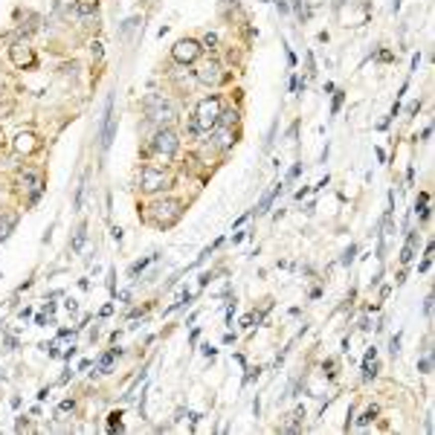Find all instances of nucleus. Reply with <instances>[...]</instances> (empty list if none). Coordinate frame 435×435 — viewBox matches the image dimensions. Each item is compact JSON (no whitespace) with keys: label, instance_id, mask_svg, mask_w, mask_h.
<instances>
[{"label":"nucleus","instance_id":"nucleus-11","mask_svg":"<svg viewBox=\"0 0 435 435\" xmlns=\"http://www.w3.org/2000/svg\"><path fill=\"white\" fill-rule=\"evenodd\" d=\"M52 12H55V17H61V20H70V17L79 15V0H55Z\"/></svg>","mask_w":435,"mask_h":435},{"label":"nucleus","instance_id":"nucleus-13","mask_svg":"<svg viewBox=\"0 0 435 435\" xmlns=\"http://www.w3.org/2000/svg\"><path fill=\"white\" fill-rule=\"evenodd\" d=\"M279 195H282V183H276V186H273V189H270V192H267V195L261 198V203L255 206V215H264V212H267V209H270V203L276 201Z\"/></svg>","mask_w":435,"mask_h":435},{"label":"nucleus","instance_id":"nucleus-7","mask_svg":"<svg viewBox=\"0 0 435 435\" xmlns=\"http://www.w3.org/2000/svg\"><path fill=\"white\" fill-rule=\"evenodd\" d=\"M201 44L198 41H192V38H183V41H177L174 47H171V58L177 61V64H192L198 55H201Z\"/></svg>","mask_w":435,"mask_h":435},{"label":"nucleus","instance_id":"nucleus-29","mask_svg":"<svg viewBox=\"0 0 435 435\" xmlns=\"http://www.w3.org/2000/svg\"><path fill=\"white\" fill-rule=\"evenodd\" d=\"M377 58H380V61H392V52L383 50V52H377Z\"/></svg>","mask_w":435,"mask_h":435},{"label":"nucleus","instance_id":"nucleus-15","mask_svg":"<svg viewBox=\"0 0 435 435\" xmlns=\"http://www.w3.org/2000/svg\"><path fill=\"white\" fill-rule=\"evenodd\" d=\"M415 241H418V238H415V232H409V241H406V247H403V252H401V261H403V264H409V261L415 258Z\"/></svg>","mask_w":435,"mask_h":435},{"label":"nucleus","instance_id":"nucleus-8","mask_svg":"<svg viewBox=\"0 0 435 435\" xmlns=\"http://www.w3.org/2000/svg\"><path fill=\"white\" fill-rule=\"evenodd\" d=\"M9 55H12V64L15 67H32L35 64V52L29 47V41H15L12 47H9Z\"/></svg>","mask_w":435,"mask_h":435},{"label":"nucleus","instance_id":"nucleus-28","mask_svg":"<svg viewBox=\"0 0 435 435\" xmlns=\"http://www.w3.org/2000/svg\"><path fill=\"white\" fill-rule=\"evenodd\" d=\"M299 174H302V163H296V166L290 168V174H287V180H296Z\"/></svg>","mask_w":435,"mask_h":435},{"label":"nucleus","instance_id":"nucleus-26","mask_svg":"<svg viewBox=\"0 0 435 435\" xmlns=\"http://www.w3.org/2000/svg\"><path fill=\"white\" fill-rule=\"evenodd\" d=\"M119 418H122L119 412H110V415H108V424H110V427H116V430H122V424H119Z\"/></svg>","mask_w":435,"mask_h":435},{"label":"nucleus","instance_id":"nucleus-10","mask_svg":"<svg viewBox=\"0 0 435 435\" xmlns=\"http://www.w3.org/2000/svg\"><path fill=\"white\" fill-rule=\"evenodd\" d=\"M215 128L218 131H215V136H209V145H215V148H220V151H229L232 142H235L232 128H223V125H215Z\"/></svg>","mask_w":435,"mask_h":435},{"label":"nucleus","instance_id":"nucleus-22","mask_svg":"<svg viewBox=\"0 0 435 435\" xmlns=\"http://www.w3.org/2000/svg\"><path fill=\"white\" fill-rule=\"evenodd\" d=\"M418 371H424V374H430V371H433V357H424V360L418 363Z\"/></svg>","mask_w":435,"mask_h":435},{"label":"nucleus","instance_id":"nucleus-1","mask_svg":"<svg viewBox=\"0 0 435 435\" xmlns=\"http://www.w3.org/2000/svg\"><path fill=\"white\" fill-rule=\"evenodd\" d=\"M180 215H183V203L174 198H163V201H154L148 206V220L160 229H168L171 223H177Z\"/></svg>","mask_w":435,"mask_h":435},{"label":"nucleus","instance_id":"nucleus-18","mask_svg":"<svg viewBox=\"0 0 435 435\" xmlns=\"http://www.w3.org/2000/svg\"><path fill=\"white\" fill-rule=\"evenodd\" d=\"M84 189H87V174L82 177V183L76 189V201H73V209H82V201H84Z\"/></svg>","mask_w":435,"mask_h":435},{"label":"nucleus","instance_id":"nucleus-17","mask_svg":"<svg viewBox=\"0 0 435 435\" xmlns=\"http://www.w3.org/2000/svg\"><path fill=\"white\" fill-rule=\"evenodd\" d=\"M116 354H122V351H119V348H113V351H108L105 357H99V363H96V368H99L102 374H105V371L110 368V363H113V357H116Z\"/></svg>","mask_w":435,"mask_h":435},{"label":"nucleus","instance_id":"nucleus-4","mask_svg":"<svg viewBox=\"0 0 435 435\" xmlns=\"http://www.w3.org/2000/svg\"><path fill=\"white\" fill-rule=\"evenodd\" d=\"M151 148L157 151L160 157H174L177 148H180V136L174 134L171 128H160V131L154 134V139H151Z\"/></svg>","mask_w":435,"mask_h":435},{"label":"nucleus","instance_id":"nucleus-27","mask_svg":"<svg viewBox=\"0 0 435 435\" xmlns=\"http://www.w3.org/2000/svg\"><path fill=\"white\" fill-rule=\"evenodd\" d=\"M90 52H93V58H96V61L102 58V44H99V41H93V44H90Z\"/></svg>","mask_w":435,"mask_h":435},{"label":"nucleus","instance_id":"nucleus-6","mask_svg":"<svg viewBox=\"0 0 435 435\" xmlns=\"http://www.w3.org/2000/svg\"><path fill=\"white\" fill-rule=\"evenodd\" d=\"M195 79L206 87H218V84L223 82V70H220V61L215 58H209V61H203L201 67L195 70Z\"/></svg>","mask_w":435,"mask_h":435},{"label":"nucleus","instance_id":"nucleus-5","mask_svg":"<svg viewBox=\"0 0 435 435\" xmlns=\"http://www.w3.org/2000/svg\"><path fill=\"white\" fill-rule=\"evenodd\" d=\"M139 186H142V192L154 195L160 189H168V174L160 171V168H154V166H145L139 171Z\"/></svg>","mask_w":435,"mask_h":435},{"label":"nucleus","instance_id":"nucleus-21","mask_svg":"<svg viewBox=\"0 0 435 435\" xmlns=\"http://www.w3.org/2000/svg\"><path fill=\"white\" fill-rule=\"evenodd\" d=\"M203 47H206V50H215V47H218V35L206 32V35H203Z\"/></svg>","mask_w":435,"mask_h":435},{"label":"nucleus","instance_id":"nucleus-25","mask_svg":"<svg viewBox=\"0 0 435 435\" xmlns=\"http://www.w3.org/2000/svg\"><path fill=\"white\" fill-rule=\"evenodd\" d=\"M342 99H345V93H336V96H334V105H331V113H336V110L342 108Z\"/></svg>","mask_w":435,"mask_h":435},{"label":"nucleus","instance_id":"nucleus-30","mask_svg":"<svg viewBox=\"0 0 435 435\" xmlns=\"http://www.w3.org/2000/svg\"><path fill=\"white\" fill-rule=\"evenodd\" d=\"M110 235H113V241H122V229H119V226H113V229H110Z\"/></svg>","mask_w":435,"mask_h":435},{"label":"nucleus","instance_id":"nucleus-14","mask_svg":"<svg viewBox=\"0 0 435 435\" xmlns=\"http://www.w3.org/2000/svg\"><path fill=\"white\" fill-rule=\"evenodd\" d=\"M20 180L26 183V189H32V192H38V189H44V183H41V177H38L35 171H29V168H26V171L20 174Z\"/></svg>","mask_w":435,"mask_h":435},{"label":"nucleus","instance_id":"nucleus-9","mask_svg":"<svg viewBox=\"0 0 435 435\" xmlns=\"http://www.w3.org/2000/svg\"><path fill=\"white\" fill-rule=\"evenodd\" d=\"M113 136H116V113H113V96L105 105V128H102V148L108 151L113 145Z\"/></svg>","mask_w":435,"mask_h":435},{"label":"nucleus","instance_id":"nucleus-3","mask_svg":"<svg viewBox=\"0 0 435 435\" xmlns=\"http://www.w3.org/2000/svg\"><path fill=\"white\" fill-rule=\"evenodd\" d=\"M142 108H145V113H148L151 122H171L174 119V108L168 105L163 96H145V102H142Z\"/></svg>","mask_w":435,"mask_h":435},{"label":"nucleus","instance_id":"nucleus-24","mask_svg":"<svg viewBox=\"0 0 435 435\" xmlns=\"http://www.w3.org/2000/svg\"><path fill=\"white\" fill-rule=\"evenodd\" d=\"M389 351H392V354H398V351H401V334H395V336H392V342H389Z\"/></svg>","mask_w":435,"mask_h":435},{"label":"nucleus","instance_id":"nucleus-2","mask_svg":"<svg viewBox=\"0 0 435 435\" xmlns=\"http://www.w3.org/2000/svg\"><path fill=\"white\" fill-rule=\"evenodd\" d=\"M218 116H220V99H218V96H206V99L198 102V110H195V122H198V128H203V131L215 128Z\"/></svg>","mask_w":435,"mask_h":435},{"label":"nucleus","instance_id":"nucleus-12","mask_svg":"<svg viewBox=\"0 0 435 435\" xmlns=\"http://www.w3.org/2000/svg\"><path fill=\"white\" fill-rule=\"evenodd\" d=\"M38 148V139H35V134H17L15 136V151L17 154H32V151Z\"/></svg>","mask_w":435,"mask_h":435},{"label":"nucleus","instance_id":"nucleus-23","mask_svg":"<svg viewBox=\"0 0 435 435\" xmlns=\"http://www.w3.org/2000/svg\"><path fill=\"white\" fill-rule=\"evenodd\" d=\"M354 252H357V247H354V244H348V250H345V255H342V264H351V261H354Z\"/></svg>","mask_w":435,"mask_h":435},{"label":"nucleus","instance_id":"nucleus-20","mask_svg":"<svg viewBox=\"0 0 435 435\" xmlns=\"http://www.w3.org/2000/svg\"><path fill=\"white\" fill-rule=\"evenodd\" d=\"M374 415H377V406H368L366 412H363V418H360V427H368L374 421Z\"/></svg>","mask_w":435,"mask_h":435},{"label":"nucleus","instance_id":"nucleus-31","mask_svg":"<svg viewBox=\"0 0 435 435\" xmlns=\"http://www.w3.org/2000/svg\"><path fill=\"white\" fill-rule=\"evenodd\" d=\"M276 6H279V12H287V3H285V0H276Z\"/></svg>","mask_w":435,"mask_h":435},{"label":"nucleus","instance_id":"nucleus-16","mask_svg":"<svg viewBox=\"0 0 435 435\" xmlns=\"http://www.w3.org/2000/svg\"><path fill=\"white\" fill-rule=\"evenodd\" d=\"M84 238H87V223H79V229H76V235H73V252H79L84 247Z\"/></svg>","mask_w":435,"mask_h":435},{"label":"nucleus","instance_id":"nucleus-19","mask_svg":"<svg viewBox=\"0 0 435 435\" xmlns=\"http://www.w3.org/2000/svg\"><path fill=\"white\" fill-rule=\"evenodd\" d=\"M151 261H157V255H148V258H142V261H136V264H131V276H136V273H142V270L148 267Z\"/></svg>","mask_w":435,"mask_h":435}]
</instances>
